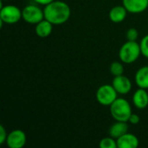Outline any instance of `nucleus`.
Masks as SVG:
<instances>
[{
  "instance_id": "f257e3e1",
  "label": "nucleus",
  "mask_w": 148,
  "mask_h": 148,
  "mask_svg": "<svg viewBox=\"0 0 148 148\" xmlns=\"http://www.w3.org/2000/svg\"><path fill=\"white\" fill-rule=\"evenodd\" d=\"M44 18L49 21L53 25H62L69 21L71 16L69 5L59 0H55L43 8Z\"/></svg>"
},
{
  "instance_id": "f03ea898",
  "label": "nucleus",
  "mask_w": 148,
  "mask_h": 148,
  "mask_svg": "<svg viewBox=\"0 0 148 148\" xmlns=\"http://www.w3.org/2000/svg\"><path fill=\"white\" fill-rule=\"evenodd\" d=\"M110 114L116 121L128 122L133 114L132 107L128 101L124 98H117L110 106Z\"/></svg>"
},
{
  "instance_id": "7ed1b4c3",
  "label": "nucleus",
  "mask_w": 148,
  "mask_h": 148,
  "mask_svg": "<svg viewBox=\"0 0 148 148\" xmlns=\"http://www.w3.org/2000/svg\"><path fill=\"white\" fill-rule=\"evenodd\" d=\"M141 55L140 43L137 41H127L122 44L119 51V58L125 64L136 62Z\"/></svg>"
},
{
  "instance_id": "20e7f679",
  "label": "nucleus",
  "mask_w": 148,
  "mask_h": 148,
  "mask_svg": "<svg viewBox=\"0 0 148 148\" xmlns=\"http://www.w3.org/2000/svg\"><path fill=\"white\" fill-rule=\"evenodd\" d=\"M118 93L110 84H104L98 88L95 97L97 101L102 106H110L117 98Z\"/></svg>"
},
{
  "instance_id": "39448f33",
  "label": "nucleus",
  "mask_w": 148,
  "mask_h": 148,
  "mask_svg": "<svg viewBox=\"0 0 148 148\" xmlns=\"http://www.w3.org/2000/svg\"><path fill=\"white\" fill-rule=\"evenodd\" d=\"M22 16V10H20L17 6L8 4L5 6H1L0 10V21L7 24H15L18 23Z\"/></svg>"
},
{
  "instance_id": "423d86ee",
  "label": "nucleus",
  "mask_w": 148,
  "mask_h": 148,
  "mask_svg": "<svg viewBox=\"0 0 148 148\" xmlns=\"http://www.w3.org/2000/svg\"><path fill=\"white\" fill-rule=\"evenodd\" d=\"M23 19L29 24H36L44 19V12L39 6L28 4L22 10Z\"/></svg>"
},
{
  "instance_id": "0eeeda50",
  "label": "nucleus",
  "mask_w": 148,
  "mask_h": 148,
  "mask_svg": "<svg viewBox=\"0 0 148 148\" xmlns=\"http://www.w3.org/2000/svg\"><path fill=\"white\" fill-rule=\"evenodd\" d=\"M27 137L21 129H15L8 134L6 144L9 148H23L26 144Z\"/></svg>"
},
{
  "instance_id": "6e6552de",
  "label": "nucleus",
  "mask_w": 148,
  "mask_h": 148,
  "mask_svg": "<svg viewBox=\"0 0 148 148\" xmlns=\"http://www.w3.org/2000/svg\"><path fill=\"white\" fill-rule=\"evenodd\" d=\"M112 85L116 90V92L121 95H125L130 93V91L132 90V86H133L131 80L127 76L123 75L114 76L112 82Z\"/></svg>"
},
{
  "instance_id": "1a4fd4ad",
  "label": "nucleus",
  "mask_w": 148,
  "mask_h": 148,
  "mask_svg": "<svg viewBox=\"0 0 148 148\" xmlns=\"http://www.w3.org/2000/svg\"><path fill=\"white\" fill-rule=\"evenodd\" d=\"M122 5L129 13L140 14L148 9V0H122Z\"/></svg>"
},
{
  "instance_id": "9d476101",
  "label": "nucleus",
  "mask_w": 148,
  "mask_h": 148,
  "mask_svg": "<svg viewBox=\"0 0 148 148\" xmlns=\"http://www.w3.org/2000/svg\"><path fill=\"white\" fill-rule=\"evenodd\" d=\"M133 103L138 109H145L148 106V92L147 89L139 88L133 95Z\"/></svg>"
},
{
  "instance_id": "9b49d317",
  "label": "nucleus",
  "mask_w": 148,
  "mask_h": 148,
  "mask_svg": "<svg viewBox=\"0 0 148 148\" xmlns=\"http://www.w3.org/2000/svg\"><path fill=\"white\" fill-rule=\"evenodd\" d=\"M119 148H136L140 145L138 137L133 134L127 133L116 140Z\"/></svg>"
},
{
  "instance_id": "f8f14e48",
  "label": "nucleus",
  "mask_w": 148,
  "mask_h": 148,
  "mask_svg": "<svg viewBox=\"0 0 148 148\" xmlns=\"http://www.w3.org/2000/svg\"><path fill=\"white\" fill-rule=\"evenodd\" d=\"M127 10L123 5H117L113 7L108 14L109 19L115 23H119L123 22L127 15Z\"/></svg>"
},
{
  "instance_id": "ddd939ff",
  "label": "nucleus",
  "mask_w": 148,
  "mask_h": 148,
  "mask_svg": "<svg viewBox=\"0 0 148 148\" xmlns=\"http://www.w3.org/2000/svg\"><path fill=\"white\" fill-rule=\"evenodd\" d=\"M127 133H128V125L126 121H116L109 127L108 130L109 135L115 140Z\"/></svg>"
},
{
  "instance_id": "4468645a",
  "label": "nucleus",
  "mask_w": 148,
  "mask_h": 148,
  "mask_svg": "<svg viewBox=\"0 0 148 148\" xmlns=\"http://www.w3.org/2000/svg\"><path fill=\"white\" fill-rule=\"evenodd\" d=\"M52 30H53V24L45 18L36 24L35 31L39 37L42 38L48 37L52 33Z\"/></svg>"
},
{
  "instance_id": "2eb2a0df",
  "label": "nucleus",
  "mask_w": 148,
  "mask_h": 148,
  "mask_svg": "<svg viewBox=\"0 0 148 148\" xmlns=\"http://www.w3.org/2000/svg\"><path fill=\"white\" fill-rule=\"evenodd\" d=\"M134 81L138 88L148 89V66H143L136 71Z\"/></svg>"
},
{
  "instance_id": "dca6fc26",
  "label": "nucleus",
  "mask_w": 148,
  "mask_h": 148,
  "mask_svg": "<svg viewBox=\"0 0 148 148\" xmlns=\"http://www.w3.org/2000/svg\"><path fill=\"white\" fill-rule=\"evenodd\" d=\"M110 73L114 75V76H118V75H121L124 73V65L123 62H114L111 63L110 65Z\"/></svg>"
},
{
  "instance_id": "f3484780",
  "label": "nucleus",
  "mask_w": 148,
  "mask_h": 148,
  "mask_svg": "<svg viewBox=\"0 0 148 148\" xmlns=\"http://www.w3.org/2000/svg\"><path fill=\"white\" fill-rule=\"evenodd\" d=\"M99 146L101 148H117V141L113 137H105L101 140Z\"/></svg>"
},
{
  "instance_id": "a211bd4d",
  "label": "nucleus",
  "mask_w": 148,
  "mask_h": 148,
  "mask_svg": "<svg viewBox=\"0 0 148 148\" xmlns=\"http://www.w3.org/2000/svg\"><path fill=\"white\" fill-rule=\"evenodd\" d=\"M140 47L141 55L148 59V35L142 37V39L140 42Z\"/></svg>"
},
{
  "instance_id": "6ab92c4d",
  "label": "nucleus",
  "mask_w": 148,
  "mask_h": 148,
  "mask_svg": "<svg viewBox=\"0 0 148 148\" xmlns=\"http://www.w3.org/2000/svg\"><path fill=\"white\" fill-rule=\"evenodd\" d=\"M127 41H137L139 37V31L135 28H130L127 31Z\"/></svg>"
},
{
  "instance_id": "aec40b11",
  "label": "nucleus",
  "mask_w": 148,
  "mask_h": 148,
  "mask_svg": "<svg viewBox=\"0 0 148 148\" xmlns=\"http://www.w3.org/2000/svg\"><path fill=\"white\" fill-rule=\"evenodd\" d=\"M7 136H8V134H7L4 127L1 125L0 126V145H3V144L6 143Z\"/></svg>"
},
{
  "instance_id": "412c9836",
  "label": "nucleus",
  "mask_w": 148,
  "mask_h": 148,
  "mask_svg": "<svg viewBox=\"0 0 148 148\" xmlns=\"http://www.w3.org/2000/svg\"><path fill=\"white\" fill-rule=\"evenodd\" d=\"M140 118L138 114H132L131 116L129 117V120H128V122L133 124V125H137L140 123Z\"/></svg>"
},
{
  "instance_id": "4be33fe9",
  "label": "nucleus",
  "mask_w": 148,
  "mask_h": 148,
  "mask_svg": "<svg viewBox=\"0 0 148 148\" xmlns=\"http://www.w3.org/2000/svg\"><path fill=\"white\" fill-rule=\"evenodd\" d=\"M34 1H35L36 3L40 4V5L45 6V5H47V4H49V3H52V2L55 1V0H34Z\"/></svg>"
}]
</instances>
